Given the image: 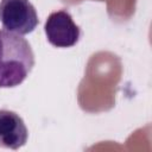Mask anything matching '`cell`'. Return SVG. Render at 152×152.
I'll return each instance as SVG.
<instances>
[{
	"mask_svg": "<svg viewBox=\"0 0 152 152\" xmlns=\"http://www.w3.org/2000/svg\"><path fill=\"white\" fill-rule=\"evenodd\" d=\"M34 65L30 43L19 34L0 30V88L21 84Z\"/></svg>",
	"mask_w": 152,
	"mask_h": 152,
	"instance_id": "obj_1",
	"label": "cell"
},
{
	"mask_svg": "<svg viewBox=\"0 0 152 152\" xmlns=\"http://www.w3.org/2000/svg\"><path fill=\"white\" fill-rule=\"evenodd\" d=\"M28 138L27 127L19 114L8 109H0V147L18 150Z\"/></svg>",
	"mask_w": 152,
	"mask_h": 152,
	"instance_id": "obj_4",
	"label": "cell"
},
{
	"mask_svg": "<svg viewBox=\"0 0 152 152\" xmlns=\"http://www.w3.org/2000/svg\"><path fill=\"white\" fill-rule=\"evenodd\" d=\"M48 42L55 48H71L81 37V28L72 20L66 10H59L49 14L44 24Z\"/></svg>",
	"mask_w": 152,
	"mask_h": 152,
	"instance_id": "obj_3",
	"label": "cell"
},
{
	"mask_svg": "<svg viewBox=\"0 0 152 152\" xmlns=\"http://www.w3.org/2000/svg\"><path fill=\"white\" fill-rule=\"evenodd\" d=\"M0 23L4 30L24 36L34 31L39 19L30 0H0Z\"/></svg>",
	"mask_w": 152,
	"mask_h": 152,
	"instance_id": "obj_2",
	"label": "cell"
}]
</instances>
